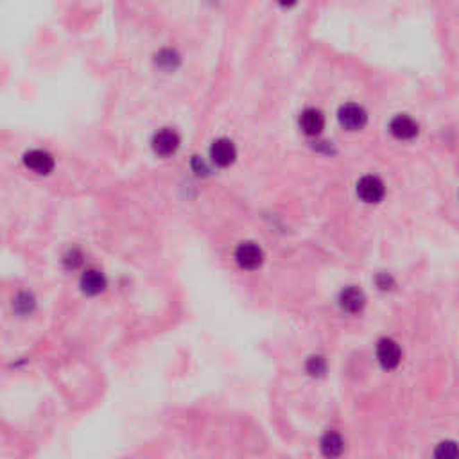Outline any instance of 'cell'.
I'll list each match as a JSON object with an SVG mask.
<instances>
[{"label": "cell", "instance_id": "obj_1", "mask_svg": "<svg viewBox=\"0 0 459 459\" xmlns=\"http://www.w3.org/2000/svg\"><path fill=\"white\" fill-rule=\"evenodd\" d=\"M337 119H340V124L343 126L348 131H359L366 126L368 122V113L362 106L356 103H348L343 104L340 108V113H337Z\"/></svg>", "mask_w": 459, "mask_h": 459}, {"label": "cell", "instance_id": "obj_2", "mask_svg": "<svg viewBox=\"0 0 459 459\" xmlns=\"http://www.w3.org/2000/svg\"><path fill=\"white\" fill-rule=\"evenodd\" d=\"M357 196L365 203L375 205V203H381L382 199H384V196H386V187H384L381 178L365 176L360 178L359 183H357Z\"/></svg>", "mask_w": 459, "mask_h": 459}, {"label": "cell", "instance_id": "obj_3", "mask_svg": "<svg viewBox=\"0 0 459 459\" xmlns=\"http://www.w3.org/2000/svg\"><path fill=\"white\" fill-rule=\"evenodd\" d=\"M235 260L242 269H258L264 262V251L255 242H242L235 249Z\"/></svg>", "mask_w": 459, "mask_h": 459}, {"label": "cell", "instance_id": "obj_4", "mask_svg": "<svg viewBox=\"0 0 459 459\" xmlns=\"http://www.w3.org/2000/svg\"><path fill=\"white\" fill-rule=\"evenodd\" d=\"M390 133L397 138V140L408 142L417 138L420 133V126L412 117L409 115H397L391 119L390 122Z\"/></svg>", "mask_w": 459, "mask_h": 459}, {"label": "cell", "instance_id": "obj_5", "mask_svg": "<svg viewBox=\"0 0 459 459\" xmlns=\"http://www.w3.org/2000/svg\"><path fill=\"white\" fill-rule=\"evenodd\" d=\"M377 359L384 369H395L402 360V350L393 340H381L377 344Z\"/></svg>", "mask_w": 459, "mask_h": 459}, {"label": "cell", "instance_id": "obj_6", "mask_svg": "<svg viewBox=\"0 0 459 459\" xmlns=\"http://www.w3.org/2000/svg\"><path fill=\"white\" fill-rule=\"evenodd\" d=\"M210 158L215 165H219V167H228V165H232L237 158V149L233 146L232 140H228V138H219V140H215L210 147Z\"/></svg>", "mask_w": 459, "mask_h": 459}, {"label": "cell", "instance_id": "obj_7", "mask_svg": "<svg viewBox=\"0 0 459 459\" xmlns=\"http://www.w3.org/2000/svg\"><path fill=\"white\" fill-rule=\"evenodd\" d=\"M180 147V137L176 131L172 129H162L153 138V149L156 155L160 156H171L174 155Z\"/></svg>", "mask_w": 459, "mask_h": 459}, {"label": "cell", "instance_id": "obj_8", "mask_svg": "<svg viewBox=\"0 0 459 459\" xmlns=\"http://www.w3.org/2000/svg\"><path fill=\"white\" fill-rule=\"evenodd\" d=\"M24 163H26L27 169H31L36 174H49L54 169V158L49 155L47 151L42 149H33L26 153Z\"/></svg>", "mask_w": 459, "mask_h": 459}, {"label": "cell", "instance_id": "obj_9", "mask_svg": "<svg viewBox=\"0 0 459 459\" xmlns=\"http://www.w3.org/2000/svg\"><path fill=\"white\" fill-rule=\"evenodd\" d=\"M300 128L309 137H318L325 129V115L316 108H307L300 117Z\"/></svg>", "mask_w": 459, "mask_h": 459}, {"label": "cell", "instance_id": "obj_10", "mask_svg": "<svg viewBox=\"0 0 459 459\" xmlns=\"http://www.w3.org/2000/svg\"><path fill=\"white\" fill-rule=\"evenodd\" d=\"M341 309L347 310L348 314H359L360 310L365 309L366 298L365 292L357 287H347L340 297Z\"/></svg>", "mask_w": 459, "mask_h": 459}, {"label": "cell", "instance_id": "obj_11", "mask_svg": "<svg viewBox=\"0 0 459 459\" xmlns=\"http://www.w3.org/2000/svg\"><path fill=\"white\" fill-rule=\"evenodd\" d=\"M81 289L83 292L95 297V294H101V292L106 289V278L101 271L97 269H88L83 273L81 276Z\"/></svg>", "mask_w": 459, "mask_h": 459}, {"label": "cell", "instance_id": "obj_12", "mask_svg": "<svg viewBox=\"0 0 459 459\" xmlns=\"http://www.w3.org/2000/svg\"><path fill=\"white\" fill-rule=\"evenodd\" d=\"M343 451H344V442L340 434L328 433L323 436V440H322L323 454L328 456V458H335V456H340Z\"/></svg>", "mask_w": 459, "mask_h": 459}, {"label": "cell", "instance_id": "obj_13", "mask_svg": "<svg viewBox=\"0 0 459 459\" xmlns=\"http://www.w3.org/2000/svg\"><path fill=\"white\" fill-rule=\"evenodd\" d=\"M434 456H436V458H443V459L459 458V445H458V443H454V442L440 443L438 449L434 451Z\"/></svg>", "mask_w": 459, "mask_h": 459}, {"label": "cell", "instance_id": "obj_14", "mask_svg": "<svg viewBox=\"0 0 459 459\" xmlns=\"http://www.w3.org/2000/svg\"><path fill=\"white\" fill-rule=\"evenodd\" d=\"M307 372L310 375H323L326 372V362L323 357H312V359L307 362Z\"/></svg>", "mask_w": 459, "mask_h": 459}, {"label": "cell", "instance_id": "obj_15", "mask_svg": "<svg viewBox=\"0 0 459 459\" xmlns=\"http://www.w3.org/2000/svg\"><path fill=\"white\" fill-rule=\"evenodd\" d=\"M158 65L163 69H174L178 65V56L172 51H163L158 56Z\"/></svg>", "mask_w": 459, "mask_h": 459}, {"label": "cell", "instance_id": "obj_16", "mask_svg": "<svg viewBox=\"0 0 459 459\" xmlns=\"http://www.w3.org/2000/svg\"><path fill=\"white\" fill-rule=\"evenodd\" d=\"M297 2L298 0H278V4L283 6V8H292Z\"/></svg>", "mask_w": 459, "mask_h": 459}]
</instances>
